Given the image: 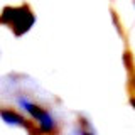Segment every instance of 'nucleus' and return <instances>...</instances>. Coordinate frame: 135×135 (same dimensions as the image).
<instances>
[{"instance_id": "obj_1", "label": "nucleus", "mask_w": 135, "mask_h": 135, "mask_svg": "<svg viewBox=\"0 0 135 135\" xmlns=\"http://www.w3.org/2000/svg\"><path fill=\"white\" fill-rule=\"evenodd\" d=\"M20 105L24 107L25 112H29L34 118H37V122H39L41 128L44 130V132H51V130L54 128V125H56V123H54L52 117H51L47 112H44V110L39 108L37 105H34V103H31L29 100H24V98L20 100Z\"/></svg>"}, {"instance_id": "obj_2", "label": "nucleus", "mask_w": 135, "mask_h": 135, "mask_svg": "<svg viewBox=\"0 0 135 135\" xmlns=\"http://www.w3.org/2000/svg\"><path fill=\"white\" fill-rule=\"evenodd\" d=\"M0 115H2V118L7 122L8 125H25L22 118L17 115V113L10 112V110H3V112H0Z\"/></svg>"}, {"instance_id": "obj_3", "label": "nucleus", "mask_w": 135, "mask_h": 135, "mask_svg": "<svg viewBox=\"0 0 135 135\" xmlns=\"http://www.w3.org/2000/svg\"><path fill=\"white\" fill-rule=\"evenodd\" d=\"M79 135H90V133H86V132H83V130H81V132H79Z\"/></svg>"}]
</instances>
